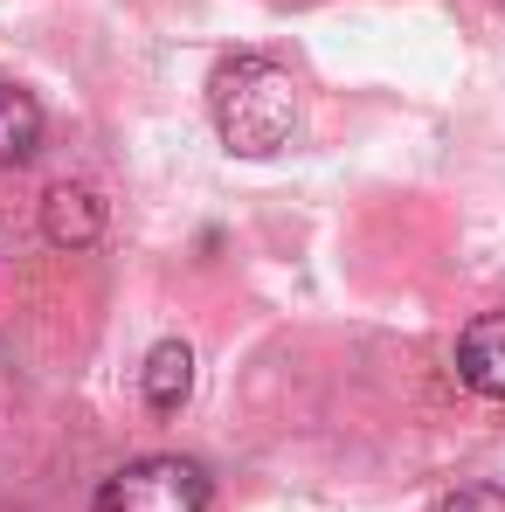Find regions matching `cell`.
Wrapping results in <instances>:
<instances>
[{
    "mask_svg": "<svg viewBox=\"0 0 505 512\" xmlns=\"http://www.w3.org/2000/svg\"><path fill=\"white\" fill-rule=\"evenodd\" d=\"M208 118H215V132H222L229 153L270 160V153H284L298 139L305 97H298L284 63H270V56H229L208 77Z\"/></svg>",
    "mask_w": 505,
    "mask_h": 512,
    "instance_id": "6da1fadb",
    "label": "cell"
},
{
    "mask_svg": "<svg viewBox=\"0 0 505 512\" xmlns=\"http://www.w3.org/2000/svg\"><path fill=\"white\" fill-rule=\"evenodd\" d=\"M90 512H208V471L194 457H132L125 471H111L97 485Z\"/></svg>",
    "mask_w": 505,
    "mask_h": 512,
    "instance_id": "7a4b0ae2",
    "label": "cell"
},
{
    "mask_svg": "<svg viewBox=\"0 0 505 512\" xmlns=\"http://www.w3.org/2000/svg\"><path fill=\"white\" fill-rule=\"evenodd\" d=\"M97 236H104V201L84 180H56L42 194V243L49 250H90Z\"/></svg>",
    "mask_w": 505,
    "mask_h": 512,
    "instance_id": "3957f363",
    "label": "cell"
},
{
    "mask_svg": "<svg viewBox=\"0 0 505 512\" xmlns=\"http://www.w3.org/2000/svg\"><path fill=\"white\" fill-rule=\"evenodd\" d=\"M457 381L485 402H505V312H478L457 333Z\"/></svg>",
    "mask_w": 505,
    "mask_h": 512,
    "instance_id": "277c9868",
    "label": "cell"
},
{
    "mask_svg": "<svg viewBox=\"0 0 505 512\" xmlns=\"http://www.w3.org/2000/svg\"><path fill=\"white\" fill-rule=\"evenodd\" d=\"M139 395H146L153 416H180V409L194 402V346L187 340H160L153 346L146 367H139Z\"/></svg>",
    "mask_w": 505,
    "mask_h": 512,
    "instance_id": "5b68a950",
    "label": "cell"
},
{
    "mask_svg": "<svg viewBox=\"0 0 505 512\" xmlns=\"http://www.w3.org/2000/svg\"><path fill=\"white\" fill-rule=\"evenodd\" d=\"M42 97L21 84H0V167H21L42 153Z\"/></svg>",
    "mask_w": 505,
    "mask_h": 512,
    "instance_id": "8992f818",
    "label": "cell"
},
{
    "mask_svg": "<svg viewBox=\"0 0 505 512\" xmlns=\"http://www.w3.org/2000/svg\"><path fill=\"white\" fill-rule=\"evenodd\" d=\"M443 512H505V485H464L443 499Z\"/></svg>",
    "mask_w": 505,
    "mask_h": 512,
    "instance_id": "52a82bcc",
    "label": "cell"
},
{
    "mask_svg": "<svg viewBox=\"0 0 505 512\" xmlns=\"http://www.w3.org/2000/svg\"><path fill=\"white\" fill-rule=\"evenodd\" d=\"M499 7H505V0H499Z\"/></svg>",
    "mask_w": 505,
    "mask_h": 512,
    "instance_id": "ba28073f",
    "label": "cell"
}]
</instances>
